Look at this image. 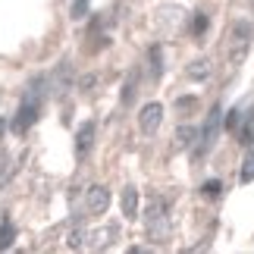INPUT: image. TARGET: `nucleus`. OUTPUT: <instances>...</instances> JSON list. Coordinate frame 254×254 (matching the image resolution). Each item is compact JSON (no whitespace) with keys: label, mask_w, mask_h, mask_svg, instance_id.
Returning <instances> with one entry per match:
<instances>
[{"label":"nucleus","mask_w":254,"mask_h":254,"mask_svg":"<svg viewBox=\"0 0 254 254\" xmlns=\"http://www.w3.org/2000/svg\"><path fill=\"white\" fill-rule=\"evenodd\" d=\"M251 35H254V25L248 22V19L232 22V28H229V63L232 66L245 60V54H248V47H251Z\"/></svg>","instance_id":"nucleus-1"},{"label":"nucleus","mask_w":254,"mask_h":254,"mask_svg":"<svg viewBox=\"0 0 254 254\" xmlns=\"http://www.w3.org/2000/svg\"><path fill=\"white\" fill-rule=\"evenodd\" d=\"M220 104H213L210 107V113H207V123H204V129L198 132V154L204 157L210 148H213V141H217V132H220V123H223V116H220Z\"/></svg>","instance_id":"nucleus-2"},{"label":"nucleus","mask_w":254,"mask_h":254,"mask_svg":"<svg viewBox=\"0 0 254 254\" xmlns=\"http://www.w3.org/2000/svg\"><path fill=\"white\" fill-rule=\"evenodd\" d=\"M160 123H163V104H144L138 113V129L144 135H154L160 129Z\"/></svg>","instance_id":"nucleus-3"},{"label":"nucleus","mask_w":254,"mask_h":254,"mask_svg":"<svg viewBox=\"0 0 254 254\" xmlns=\"http://www.w3.org/2000/svg\"><path fill=\"white\" fill-rule=\"evenodd\" d=\"M85 204H88V213H91V217H101V213H107V207H110V191H107L104 185H91Z\"/></svg>","instance_id":"nucleus-4"},{"label":"nucleus","mask_w":254,"mask_h":254,"mask_svg":"<svg viewBox=\"0 0 254 254\" xmlns=\"http://www.w3.org/2000/svg\"><path fill=\"white\" fill-rule=\"evenodd\" d=\"M91 141H94V120H85L79 126V132H75V154L85 157L88 148H91Z\"/></svg>","instance_id":"nucleus-5"},{"label":"nucleus","mask_w":254,"mask_h":254,"mask_svg":"<svg viewBox=\"0 0 254 254\" xmlns=\"http://www.w3.org/2000/svg\"><path fill=\"white\" fill-rule=\"evenodd\" d=\"M123 213L129 220L138 217V189H132V185H129V189H123Z\"/></svg>","instance_id":"nucleus-6"},{"label":"nucleus","mask_w":254,"mask_h":254,"mask_svg":"<svg viewBox=\"0 0 254 254\" xmlns=\"http://www.w3.org/2000/svg\"><path fill=\"white\" fill-rule=\"evenodd\" d=\"M185 75H189L191 82H204V79L210 75V63H207V60H194L189 69H185Z\"/></svg>","instance_id":"nucleus-7"},{"label":"nucleus","mask_w":254,"mask_h":254,"mask_svg":"<svg viewBox=\"0 0 254 254\" xmlns=\"http://www.w3.org/2000/svg\"><path fill=\"white\" fill-rule=\"evenodd\" d=\"M148 57H151V79L157 82L160 75H163V51H160V44H154L151 51H148Z\"/></svg>","instance_id":"nucleus-8"},{"label":"nucleus","mask_w":254,"mask_h":254,"mask_svg":"<svg viewBox=\"0 0 254 254\" xmlns=\"http://www.w3.org/2000/svg\"><path fill=\"white\" fill-rule=\"evenodd\" d=\"M194 138H198V129H194V126H179V132H176V148H189V144H194Z\"/></svg>","instance_id":"nucleus-9"},{"label":"nucleus","mask_w":254,"mask_h":254,"mask_svg":"<svg viewBox=\"0 0 254 254\" xmlns=\"http://www.w3.org/2000/svg\"><path fill=\"white\" fill-rule=\"evenodd\" d=\"M135 88H138V69H132L129 79H126V85H123V104H126V107L135 101Z\"/></svg>","instance_id":"nucleus-10"},{"label":"nucleus","mask_w":254,"mask_h":254,"mask_svg":"<svg viewBox=\"0 0 254 254\" xmlns=\"http://www.w3.org/2000/svg\"><path fill=\"white\" fill-rule=\"evenodd\" d=\"M13 242H16V226L9 220H3V223H0V251H6Z\"/></svg>","instance_id":"nucleus-11"},{"label":"nucleus","mask_w":254,"mask_h":254,"mask_svg":"<svg viewBox=\"0 0 254 254\" xmlns=\"http://www.w3.org/2000/svg\"><path fill=\"white\" fill-rule=\"evenodd\" d=\"M144 220H148V226H151V223H157V220H167V213H163V198H154V201L148 204Z\"/></svg>","instance_id":"nucleus-12"},{"label":"nucleus","mask_w":254,"mask_h":254,"mask_svg":"<svg viewBox=\"0 0 254 254\" xmlns=\"http://www.w3.org/2000/svg\"><path fill=\"white\" fill-rule=\"evenodd\" d=\"M242 120H245V107L236 104V107L229 110V116H226V132H239V123H242Z\"/></svg>","instance_id":"nucleus-13"},{"label":"nucleus","mask_w":254,"mask_h":254,"mask_svg":"<svg viewBox=\"0 0 254 254\" xmlns=\"http://www.w3.org/2000/svg\"><path fill=\"white\" fill-rule=\"evenodd\" d=\"M239 182H254V151L245 154V160H242V170H239Z\"/></svg>","instance_id":"nucleus-14"},{"label":"nucleus","mask_w":254,"mask_h":254,"mask_svg":"<svg viewBox=\"0 0 254 254\" xmlns=\"http://www.w3.org/2000/svg\"><path fill=\"white\" fill-rule=\"evenodd\" d=\"M201 194H204V198H220V194H223V182L220 179H207V182H204L201 185Z\"/></svg>","instance_id":"nucleus-15"},{"label":"nucleus","mask_w":254,"mask_h":254,"mask_svg":"<svg viewBox=\"0 0 254 254\" xmlns=\"http://www.w3.org/2000/svg\"><path fill=\"white\" fill-rule=\"evenodd\" d=\"M116 232H120V229H116V226H107V229H101V232H94V245L97 248H104V245H110V242H113V236H116Z\"/></svg>","instance_id":"nucleus-16"},{"label":"nucleus","mask_w":254,"mask_h":254,"mask_svg":"<svg viewBox=\"0 0 254 254\" xmlns=\"http://www.w3.org/2000/svg\"><path fill=\"white\" fill-rule=\"evenodd\" d=\"M176 110H182V113H189V110H198V97L194 94H185L176 101Z\"/></svg>","instance_id":"nucleus-17"},{"label":"nucleus","mask_w":254,"mask_h":254,"mask_svg":"<svg viewBox=\"0 0 254 254\" xmlns=\"http://www.w3.org/2000/svg\"><path fill=\"white\" fill-rule=\"evenodd\" d=\"M204 32H207V16H204V13H194V19H191V35H204Z\"/></svg>","instance_id":"nucleus-18"},{"label":"nucleus","mask_w":254,"mask_h":254,"mask_svg":"<svg viewBox=\"0 0 254 254\" xmlns=\"http://www.w3.org/2000/svg\"><path fill=\"white\" fill-rule=\"evenodd\" d=\"M9 170H13V157H9V154L3 151V154H0V185L6 182V176H9Z\"/></svg>","instance_id":"nucleus-19"},{"label":"nucleus","mask_w":254,"mask_h":254,"mask_svg":"<svg viewBox=\"0 0 254 254\" xmlns=\"http://www.w3.org/2000/svg\"><path fill=\"white\" fill-rule=\"evenodd\" d=\"M88 3H91V0H75V3H72V9H69V16H72V19H82V16H88Z\"/></svg>","instance_id":"nucleus-20"},{"label":"nucleus","mask_w":254,"mask_h":254,"mask_svg":"<svg viewBox=\"0 0 254 254\" xmlns=\"http://www.w3.org/2000/svg\"><path fill=\"white\" fill-rule=\"evenodd\" d=\"M82 242H85V229H72L69 232V248H82Z\"/></svg>","instance_id":"nucleus-21"},{"label":"nucleus","mask_w":254,"mask_h":254,"mask_svg":"<svg viewBox=\"0 0 254 254\" xmlns=\"http://www.w3.org/2000/svg\"><path fill=\"white\" fill-rule=\"evenodd\" d=\"M6 132V120H0V135H3Z\"/></svg>","instance_id":"nucleus-22"}]
</instances>
